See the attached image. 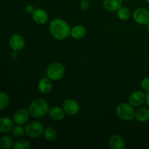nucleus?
Segmentation results:
<instances>
[{
  "instance_id": "obj_25",
  "label": "nucleus",
  "mask_w": 149,
  "mask_h": 149,
  "mask_svg": "<svg viewBox=\"0 0 149 149\" xmlns=\"http://www.w3.org/2000/svg\"><path fill=\"white\" fill-rule=\"evenodd\" d=\"M141 86L144 91H149V77H145L141 82Z\"/></svg>"
},
{
  "instance_id": "obj_29",
  "label": "nucleus",
  "mask_w": 149,
  "mask_h": 149,
  "mask_svg": "<svg viewBox=\"0 0 149 149\" xmlns=\"http://www.w3.org/2000/svg\"><path fill=\"white\" fill-rule=\"evenodd\" d=\"M146 102L147 105L149 106V91L147 92V93L146 94Z\"/></svg>"
},
{
  "instance_id": "obj_1",
  "label": "nucleus",
  "mask_w": 149,
  "mask_h": 149,
  "mask_svg": "<svg viewBox=\"0 0 149 149\" xmlns=\"http://www.w3.org/2000/svg\"><path fill=\"white\" fill-rule=\"evenodd\" d=\"M49 32L55 39L63 40L71 35V29L65 20L61 18H55L49 24Z\"/></svg>"
},
{
  "instance_id": "obj_16",
  "label": "nucleus",
  "mask_w": 149,
  "mask_h": 149,
  "mask_svg": "<svg viewBox=\"0 0 149 149\" xmlns=\"http://www.w3.org/2000/svg\"><path fill=\"white\" fill-rule=\"evenodd\" d=\"M123 0H103V7L107 11H117L122 5Z\"/></svg>"
},
{
  "instance_id": "obj_18",
  "label": "nucleus",
  "mask_w": 149,
  "mask_h": 149,
  "mask_svg": "<svg viewBox=\"0 0 149 149\" xmlns=\"http://www.w3.org/2000/svg\"><path fill=\"white\" fill-rule=\"evenodd\" d=\"M43 134L45 135V139L47 140L49 142H53L56 141L58 138V132L52 127H47L46 128H45Z\"/></svg>"
},
{
  "instance_id": "obj_8",
  "label": "nucleus",
  "mask_w": 149,
  "mask_h": 149,
  "mask_svg": "<svg viewBox=\"0 0 149 149\" xmlns=\"http://www.w3.org/2000/svg\"><path fill=\"white\" fill-rule=\"evenodd\" d=\"M9 45L13 50L19 52L24 48L25 40L21 35L15 33L10 36L9 39Z\"/></svg>"
},
{
  "instance_id": "obj_2",
  "label": "nucleus",
  "mask_w": 149,
  "mask_h": 149,
  "mask_svg": "<svg viewBox=\"0 0 149 149\" xmlns=\"http://www.w3.org/2000/svg\"><path fill=\"white\" fill-rule=\"evenodd\" d=\"M49 110V106L44 99H36L31 103L29 111L31 116L39 119L46 116Z\"/></svg>"
},
{
  "instance_id": "obj_19",
  "label": "nucleus",
  "mask_w": 149,
  "mask_h": 149,
  "mask_svg": "<svg viewBox=\"0 0 149 149\" xmlns=\"http://www.w3.org/2000/svg\"><path fill=\"white\" fill-rule=\"evenodd\" d=\"M135 118L139 122H146L149 120V110L145 108L138 109L135 113Z\"/></svg>"
},
{
  "instance_id": "obj_5",
  "label": "nucleus",
  "mask_w": 149,
  "mask_h": 149,
  "mask_svg": "<svg viewBox=\"0 0 149 149\" xmlns=\"http://www.w3.org/2000/svg\"><path fill=\"white\" fill-rule=\"evenodd\" d=\"M45 127L41 122L33 121L27 124L25 127L26 135L31 138H37L44 133Z\"/></svg>"
},
{
  "instance_id": "obj_4",
  "label": "nucleus",
  "mask_w": 149,
  "mask_h": 149,
  "mask_svg": "<svg viewBox=\"0 0 149 149\" xmlns=\"http://www.w3.org/2000/svg\"><path fill=\"white\" fill-rule=\"evenodd\" d=\"M65 70L63 65L58 62L52 63L47 69V76L52 81H59L65 75Z\"/></svg>"
},
{
  "instance_id": "obj_12",
  "label": "nucleus",
  "mask_w": 149,
  "mask_h": 149,
  "mask_svg": "<svg viewBox=\"0 0 149 149\" xmlns=\"http://www.w3.org/2000/svg\"><path fill=\"white\" fill-rule=\"evenodd\" d=\"M109 146L111 149H125L126 144L122 137L114 135L109 138Z\"/></svg>"
},
{
  "instance_id": "obj_11",
  "label": "nucleus",
  "mask_w": 149,
  "mask_h": 149,
  "mask_svg": "<svg viewBox=\"0 0 149 149\" xmlns=\"http://www.w3.org/2000/svg\"><path fill=\"white\" fill-rule=\"evenodd\" d=\"M146 100V95L142 91L133 92L130 95L129 102L133 107H139L143 104L144 101Z\"/></svg>"
},
{
  "instance_id": "obj_24",
  "label": "nucleus",
  "mask_w": 149,
  "mask_h": 149,
  "mask_svg": "<svg viewBox=\"0 0 149 149\" xmlns=\"http://www.w3.org/2000/svg\"><path fill=\"white\" fill-rule=\"evenodd\" d=\"M12 132L14 136L17 137V138H20V137H23V135L26 134L25 132V128H23L22 127V125H17L16 126H14V127L12 130Z\"/></svg>"
},
{
  "instance_id": "obj_14",
  "label": "nucleus",
  "mask_w": 149,
  "mask_h": 149,
  "mask_svg": "<svg viewBox=\"0 0 149 149\" xmlns=\"http://www.w3.org/2000/svg\"><path fill=\"white\" fill-rule=\"evenodd\" d=\"M49 117L55 121H61L65 116V111L63 108L59 106H52L49 108V112H48Z\"/></svg>"
},
{
  "instance_id": "obj_13",
  "label": "nucleus",
  "mask_w": 149,
  "mask_h": 149,
  "mask_svg": "<svg viewBox=\"0 0 149 149\" xmlns=\"http://www.w3.org/2000/svg\"><path fill=\"white\" fill-rule=\"evenodd\" d=\"M14 121L7 116H1L0 117V132L1 133H7L11 132L14 127Z\"/></svg>"
},
{
  "instance_id": "obj_10",
  "label": "nucleus",
  "mask_w": 149,
  "mask_h": 149,
  "mask_svg": "<svg viewBox=\"0 0 149 149\" xmlns=\"http://www.w3.org/2000/svg\"><path fill=\"white\" fill-rule=\"evenodd\" d=\"M31 16L34 23L39 25L46 23L47 22L48 18H49L47 13L42 8L35 9L33 13L31 14Z\"/></svg>"
},
{
  "instance_id": "obj_3",
  "label": "nucleus",
  "mask_w": 149,
  "mask_h": 149,
  "mask_svg": "<svg viewBox=\"0 0 149 149\" xmlns=\"http://www.w3.org/2000/svg\"><path fill=\"white\" fill-rule=\"evenodd\" d=\"M116 113L118 117L123 121H131L135 117V110L130 103H122L117 106Z\"/></svg>"
},
{
  "instance_id": "obj_30",
  "label": "nucleus",
  "mask_w": 149,
  "mask_h": 149,
  "mask_svg": "<svg viewBox=\"0 0 149 149\" xmlns=\"http://www.w3.org/2000/svg\"><path fill=\"white\" fill-rule=\"evenodd\" d=\"M147 30H148V32L149 33V23L148 24V26H147Z\"/></svg>"
},
{
  "instance_id": "obj_23",
  "label": "nucleus",
  "mask_w": 149,
  "mask_h": 149,
  "mask_svg": "<svg viewBox=\"0 0 149 149\" xmlns=\"http://www.w3.org/2000/svg\"><path fill=\"white\" fill-rule=\"evenodd\" d=\"M10 98L5 93L0 92V111L5 109L9 105Z\"/></svg>"
},
{
  "instance_id": "obj_21",
  "label": "nucleus",
  "mask_w": 149,
  "mask_h": 149,
  "mask_svg": "<svg viewBox=\"0 0 149 149\" xmlns=\"http://www.w3.org/2000/svg\"><path fill=\"white\" fill-rule=\"evenodd\" d=\"M131 15L130 10L126 7H121L117 10V16L120 20H127L130 18Z\"/></svg>"
},
{
  "instance_id": "obj_20",
  "label": "nucleus",
  "mask_w": 149,
  "mask_h": 149,
  "mask_svg": "<svg viewBox=\"0 0 149 149\" xmlns=\"http://www.w3.org/2000/svg\"><path fill=\"white\" fill-rule=\"evenodd\" d=\"M13 141L7 135H4L0 138V147L4 149H10L13 147Z\"/></svg>"
},
{
  "instance_id": "obj_22",
  "label": "nucleus",
  "mask_w": 149,
  "mask_h": 149,
  "mask_svg": "<svg viewBox=\"0 0 149 149\" xmlns=\"http://www.w3.org/2000/svg\"><path fill=\"white\" fill-rule=\"evenodd\" d=\"M31 148L30 143L24 139L17 141L13 144V149H29Z\"/></svg>"
},
{
  "instance_id": "obj_15",
  "label": "nucleus",
  "mask_w": 149,
  "mask_h": 149,
  "mask_svg": "<svg viewBox=\"0 0 149 149\" xmlns=\"http://www.w3.org/2000/svg\"><path fill=\"white\" fill-rule=\"evenodd\" d=\"M52 88V80L50 79L42 78L38 83V90L42 94H47L50 93Z\"/></svg>"
},
{
  "instance_id": "obj_7",
  "label": "nucleus",
  "mask_w": 149,
  "mask_h": 149,
  "mask_svg": "<svg viewBox=\"0 0 149 149\" xmlns=\"http://www.w3.org/2000/svg\"><path fill=\"white\" fill-rule=\"evenodd\" d=\"M63 109L65 114L68 116H75L79 111V105L77 100L73 99H67L63 103Z\"/></svg>"
},
{
  "instance_id": "obj_6",
  "label": "nucleus",
  "mask_w": 149,
  "mask_h": 149,
  "mask_svg": "<svg viewBox=\"0 0 149 149\" xmlns=\"http://www.w3.org/2000/svg\"><path fill=\"white\" fill-rule=\"evenodd\" d=\"M133 19L140 25H148L149 23V10L144 7L137 8L133 13Z\"/></svg>"
},
{
  "instance_id": "obj_28",
  "label": "nucleus",
  "mask_w": 149,
  "mask_h": 149,
  "mask_svg": "<svg viewBox=\"0 0 149 149\" xmlns=\"http://www.w3.org/2000/svg\"><path fill=\"white\" fill-rule=\"evenodd\" d=\"M18 57V53H17V51L13 50L11 53V58L13 59H16Z\"/></svg>"
},
{
  "instance_id": "obj_31",
  "label": "nucleus",
  "mask_w": 149,
  "mask_h": 149,
  "mask_svg": "<svg viewBox=\"0 0 149 149\" xmlns=\"http://www.w3.org/2000/svg\"><path fill=\"white\" fill-rule=\"evenodd\" d=\"M146 1H148V2L149 3V0H146Z\"/></svg>"
},
{
  "instance_id": "obj_27",
  "label": "nucleus",
  "mask_w": 149,
  "mask_h": 149,
  "mask_svg": "<svg viewBox=\"0 0 149 149\" xmlns=\"http://www.w3.org/2000/svg\"><path fill=\"white\" fill-rule=\"evenodd\" d=\"M34 10L35 8L33 5H28L26 7V13H29V14H32L33 13V11H34Z\"/></svg>"
},
{
  "instance_id": "obj_26",
  "label": "nucleus",
  "mask_w": 149,
  "mask_h": 149,
  "mask_svg": "<svg viewBox=\"0 0 149 149\" xmlns=\"http://www.w3.org/2000/svg\"><path fill=\"white\" fill-rule=\"evenodd\" d=\"M90 7V0H82L80 4V7L82 10H87Z\"/></svg>"
},
{
  "instance_id": "obj_17",
  "label": "nucleus",
  "mask_w": 149,
  "mask_h": 149,
  "mask_svg": "<svg viewBox=\"0 0 149 149\" xmlns=\"http://www.w3.org/2000/svg\"><path fill=\"white\" fill-rule=\"evenodd\" d=\"M86 34V29L81 25H77L71 30V37L75 39H82Z\"/></svg>"
},
{
  "instance_id": "obj_9",
  "label": "nucleus",
  "mask_w": 149,
  "mask_h": 149,
  "mask_svg": "<svg viewBox=\"0 0 149 149\" xmlns=\"http://www.w3.org/2000/svg\"><path fill=\"white\" fill-rule=\"evenodd\" d=\"M30 112L26 109H20L15 111L13 115V121L16 125H23L29 121Z\"/></svg>"
}]
</instances>
